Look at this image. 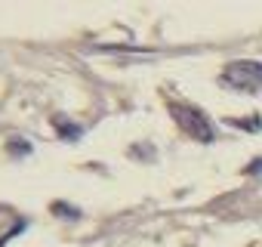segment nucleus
<instances>
[{
	"label": "nucleus",
	"mask_w": 262,
	"mask_h": 247,
	"mask_svg": "<svg viewBox=\"0 0 262 247\" xmlns=\"http://www.w3.org/2000/svg\"><path fill=\"white\" fill-rule=\"evenodd\" d=\"M170 114H173V120L179 123V130L188 133L191 139H198V142H204V146H210V142L216 139V127L210 123L207 111H201L198 105H188V102H170Z\"/></svg>",
	"instance_id": "obj_1"
},
{
	"label": "nucleus",
	"mask_w": 262,
	"mask_h": 247,
	"mask_svg": "<svg viewBox=\"0 0 262 247\" xmlns=\"http://www.w3.org/2000/svg\"><path fill=\"white\" fill-rule=\"evenodd\" d=\"M222 84L231 87V90H237V93L259 96V93H262V62L237 59V62L225 65V71H222Z\"/></svg>",
	"instance_id": "obj_2"
},
{
	"label": "nucleus",
	"mask_w": 262,
	"mask_h": 247,
	"mask_svg": "<svg viewBox=\"0 0 262 247\" xmlns=\"http://www.w3.org/2000/svg\"><path fill=\"white\" fill-rule=\"evenodd\" d=\"M231 123H234V127H241V130H250V133L262 130V123H259V114H256V117H234Z\"/></svg>",
	"instance_id": "obj_3"
},
{
	"label": "nucleus",
	"mask_w": 262,
	"mask_h": 247,
	"mask_svg": "<svg viewBox=\"0 0 262 247\" xmlns=\"http://www.w3.org/2000/svg\"><path fill=\"white\" fill-rule=\"evenodd\" d=\"M56 130H59L65 139H77V136H80V130H77V127H68L65 117H56Z\"/></svg>",
	"instance_id": "obj_4"
},
{
	"label": "nucleus",
	"mask_w": 262,
	"mask_h": 247,
	"mask_svg": "<svg viewBox=\"0 0 262 247\" xmlns=\"http://www.w3.org/2000/svg\"><path fill=\"white\" fill-rule=\"evenodd\" d=\"M247 173H262V158L259 161H250L247 164Z\"/></svg>",
	"instance_id": "obj_5"
},
{
	"label": "nucleus",
	"mask_w": 262,
	"mask_h": 247,
	"mask_svg": "<svg viewBox=\"0 0 262 247\" xmlns=\"http://www.w3.org/2000/svg\"><path fill=\"white\" fill-rule=\"evenodd\" d=\"M53 210H56V213H68V216H77V210H71V207H65V204H56Z\"/></svg>",
	"instance_id": "obj_6"
}]
</instances>
